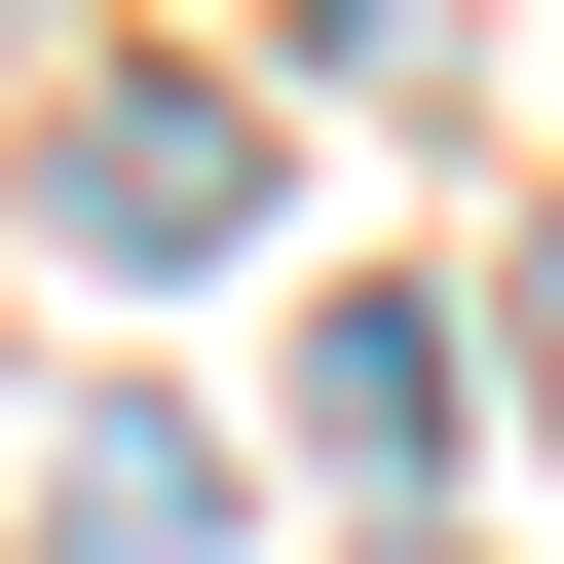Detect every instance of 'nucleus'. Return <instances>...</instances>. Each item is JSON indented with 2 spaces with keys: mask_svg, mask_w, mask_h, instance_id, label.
Wrapping results in <instances>:
<instances>
[{
  "mask_svg": "<svg viewBox=\"0 0 564 564\" xmlns=\"http://www.w3.org/2000/svg\"><path fill=\"white\" fill-rule=\"evenodd\" d=\"M76 226H113V263H226V226H263V113H113Z\"/></svg>",
  "mask_w": 564,
  "mask_h": 564,
  "instance_id": "nucleus-1",
  "label": "nucleus"
},
{
  "mask_svg": "<svg viewBox=\"0 0 564 564\" xmlns=\"http://www.w3.org/2000/svg\"><path fill=\"white\" fill-rule=\"evenodd\" d=\"M302 452L414 489V452H452V302H339V339H302Z\"/></svg>",
  "mask_w": 564,
  "mask_h": 564,
  "instance_id": "nucleus-2",
  "label": "nucleus"
},
{
  "mask_svg": "<svg viewBox=\"0 0 564 564\" xmlns=\"http://www.w3.org/2000/svg\"><path fill=\"white\" fill-rule=\"evenodd\" d=\"M414 564H452V527H414Z\"/></svg>",
  "mask_w": 564,
  "mask_h": 564,
  "instance_id": "nucleus-3",
  "label": "nucleus"
}]
</instances>
